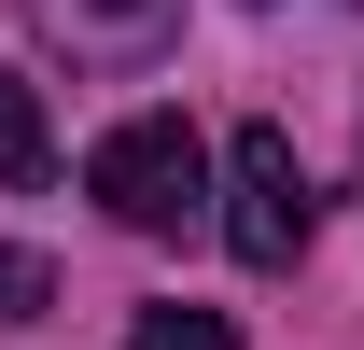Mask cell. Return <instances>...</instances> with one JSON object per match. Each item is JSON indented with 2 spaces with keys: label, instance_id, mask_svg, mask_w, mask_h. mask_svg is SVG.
Segmentation results:
<instances>
[{
  "label": "cell",
  "instance_id": "1",
  "mask_svg": "<svg viewBox=\"0 0 364 350\" xmlns=\"http://www.w3.org/2000/svg\"><path fill=\"white\" fill-rule=\"evenodd\" d=\"M85 182H98V211L127 224V238H182L196 196H210V140L182 127V112H127V127L85 154Z\"/></svg>",
  "mask_w": 364,
  "mask_h": 350
},
{
  "label": "cell",
  "instance_id": "2",
  "mask_svg": "<svg viewBox=\"0 0 364 350\" xmlns=\"http://www.w3.org/2000/svg\"><path fill=\"white\" fill-rule=\"evenodd\" d=\"M225 253L238 266H294L309 253V169L280 127H238L225 140Z\"/></svg>",
  "mask_w": 364,
  "mask_h": 350
},
{
  "label": "cell",
  "instance_id": "3",
  "mask_svg": "<svg viewBox=\"0 0 364 350\" xmlns=\"http://www.w3.org/2000/svg\"><path fill=\"white\" fill-rule=\"evenodd\" d=\"M70 70H154L182 43V0H14Z\"/></svg>",
  "mask_w": 364,
  "mask_h": 350
},
{
  "label": "cell",
  "instance_id": "4",
  "mask_svg": "<svg viewBox=\"0 0 364 350\" xmlns=\"http://www.w3.org/2000/svg\"><path fill=\"white\" fill-rule=\"evenodd\" d=\"M56 169V127H43V85L0 70V182H43Z\"/></svg>",
  "mask_w": 364,
  "mask_h": 350
},
{
  "label": "cell",
  "instance_id": "5",
  "mask_svg": "<svg viewBox=\"0 0 364 350\" xmlns=\"http://www.w3.org/2000/svg\"><path fill=\"white\" fill-rule=\"evenodd\" d=\"M127 350H238V322H225V308H140Z\"/></svg>",
  "mask_w": 364,
  "mask_h": 350
},
{
  "label": "cell",
  "instance_id": "6",
  "mask_svg": "<svg viewBox=\"0 0 364 350\" xmlns=\"http://www.w3.org/2000/svg\"><path fill=\"white\" fill-rule=\"evenodd\" d=\"M56 308V266L43 253H0V322H43Z\"/></svg>",
  "mask_w": 364,
  "mask_h": 350
}]
</instances>
